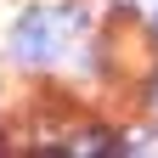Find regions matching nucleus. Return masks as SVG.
I'll use <instances>...</instances> for the list:
<instances>
[{
  "label": "nucleus",
  "mask_w": 158,
  "mask_h": 158,
  "mask_svg": "<svg viewBox=\"0 0 158 158\" xmlns=\"http://www.w3.org/2000/svg\"><path fill=\"white\" fill-rule=\"evenodd\" d=\"M68 34H73V11L34 6L28 17H17V23H11V51L23 56V62H51V56H62Z\"/></svg>",
  "instance_id": "1"
},
{
  "label": "nucleus",
  "mask_w": 158,
  "mask_h": 158,
  "mask_svg": "<svg viewBox=\"0 0 158 158\" xmlns=\"http://www.w3.org/2000/svg\"><path fill=\"white\" fill-rule=\"evenodd\" d=\"M51 158H118V141H113L107 130H79V135H68Z\"/></svg>",
  "instance_id": "2"
},
{
  "label": "nucleus",
  "mask_w": 158,
  "mask_h": 158,
  "mask_svg": "<svg viewBox=\"0 0 158 158\" xmlns=\"http://www.w3.org/2000/svg\"><path fill=\"white\" fill-rule=\"evenodd\" d=\"M0 158H28V141L17 130H0Z\"/></svg>",
  "instance_id": "3"
},
{
  "label": "nucleus",
  "mask_w": 158,
  "mask_h": 158,
  "mask_svg": "<svg viewBox=\"0 0 158 158\" xmlns=\"http://www.w3.org/2000/svg\"><path fill=\"white\" fill-rule=\"evenodd\" d=\"M152 107H158V79H152Z\"/></svg>",
  "instance_id": "4"
},
{
  "label": "nucleus",
  "mask_w": 158,
  "mask_h": 158,
  "mask_svg": "<svg viewBox=\"0 0 158 158\" xmlns=\"http://www.w3.org/2000/svg\"><path fill=\"white\" fill-rule=\"evenodd\" d=\"M152 28H158V6H152Z\"/></svg>",
  "instance_id": "5"
}]
</instances>
